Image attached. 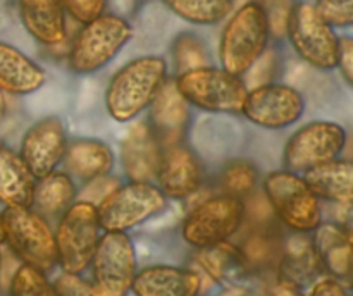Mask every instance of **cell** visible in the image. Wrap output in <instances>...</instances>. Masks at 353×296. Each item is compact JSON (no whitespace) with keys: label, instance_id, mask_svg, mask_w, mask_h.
Listing matches in <instances>:
<instances>
[{"label":"cell","instance_id":"obj_6","mask_svg":"<svg viewBox=\"0 0 353 296\" xmlns=\"http://www.w3.org/2000/svg\"><path fill=\"white\" fill-rule=\"evenodd\" d=\"M262 191L269 209L293 233L310 234L323 222L319 198L296 172H271L264 178Z\"/></svg>","mask_w":353,"mask_h":296},{"label":"cell","instance_id":"obj_33","mask_svg":"<svg viewBox=\"0 0 353 296\" xmlns=\"http://www.w3.org/2000/svg\"><path fill=\"white\" fill-rule=\"evenodd\" d=\"M314 6L331 28H350L353 24V0H317Z\"/></svg>","mask_w":353,"mask_h":296},{"label":"cell","instance_id":"obj_20","mask_svg":"<svg viewBox=\"0 0 353 296\" xmlns=\"http://www.w3.org/2000/svg\"><path fill=\"white\" fill-rule=\"evenodd\" d=\"M150 127L162 147L181 143L190 123V105L174 85V79L164 83L159 95L150 103Z\"/></svg>","mask_w":353,"mask_h":296},{"label":"cell","instance_id":"obj_5","mask_svg":"<svg viewBox=\"0 0 353 296\" xmlns=\"http://www.w3.org/2000/svg\"><path fill=\"white\" fill-rule=\"evenodd\" d=\"M174 85L188 105L217 114H240L248 92L241 76L212 64L179 72Z\"/></svg>","mask_w":353,"mask_h":296},{"label":"cell","instance_id":"obj_1","mask_svg":"<svg viewBox=\"0 0 353 296\" xmlns=\"http://www.w3.org/2000/svg\"><path fill=\"white\" fill-rule=\"evenodd\" d=\"M168 62L143 55L124 64L105 88V109L116 123H131L150 107L168 81Z\"/></svg>","mask_w":353,"mask_h":296},{"label":"cell","instance_id":"obj_7","mask_svg":"<svg viewBox=\"0 0 353 296\" xmlns=\"http://www.w3.org/2000/svg\"><path fill=\"white\" fill-rule=\"evenodd\" d=\"M95 205L100 229L126 233L161 213L168 198L152 181H130L110 189Z\"/></svg>","mask_w":353,"mask_h":296},{"label":"cell","instance_id":"obj_30","mask_svg":"<svg viewBox=\"0 0 353 296\" xmlns=\"http://www.w3.org/2000/svg\"><path fill=\"white\" fill-rule=\"evenodd\" d=\"M172 59L176 72H185L190 69L210 65V52L205 41L195 33H179L172 41Z\"/></svg>","mask_w":353,"mask_h":296},{"label":"cell","instance_id":"obj_34","mask_svg":"<svg viewBox=\"0 0 353 296\" xmlns=\"http://www.w3.org/2000/svg\"><path fill=\"white\" fill-rule=\"evenodd\" d=\"M52 286L55 296H103L92 281L72 272H62Z\"/></svg>","mask_w":353,"mask_h":296},{"label":"cell","instance_id":"obj_24","mask_svg":"<svg viewBox=\"0 0 353 296\" xmlns=\"http://www.w3.org/2000/svg\"><path fill=\"white\" fill-rule=\"evenodd\" d=\"M62 162L71 178L92 182L110 174L116 164V155L105 141L81 138L71 143L68 141Z\"/></svg>","mask_w":353,"mask_h":296},{"label":"cell","instance_id":"obj_18","mask_svg":"<svg viewBox=\"0 0 353 296\" xmlns=\"http://www.w3.org/2000/svg\"><path fill=\"white\" fill-rule=\"evenodd\" d=\"M162 145L148 123H137L121 143V162L130 181H152L157 174Z\"/></svg>","mask_w":353,"mask_h":296},{"label":"cell","instance_id":"obj_35","mask_svg":"<svg viewBox=\"0 0 353 296\" xmlns=\"http://www.w3.org/2000/svg\"><path fill=\"white\" fill-rule=\"evenodd\" d=\"M65 16L72 17L76 23H90L95 17L105 14L109 0H61Z\"/></svg>","mask_w":353,"mask_h":296},{"label":"cell","instance_id":"obj_14","mask_svg":"<svg viewBox=\"0 0 353 296\" xmlns=\"http://www.w3.org/2000/svg\"><path fill=\"white\" fill-rule=\"evenodd\" d=\"M65 148H68V134H65L64 120L59 116H47L37 120L24 133L21 140L19 157L23 158L34 179H40L57 171L64 160Z\"/></svg>","mask_w":353,"mask_h":296},{"label":"cell","instance_id":"obj_10","mask_svg":"<svg viewBox=\"0 0 353 296\" xmlns=\"http://www.w3.org/2000/svg\"><path fill=\"white\" fill-rule=\"evenodd\" d=\"M285 34L303 62L319 71L336 69L340 36L310 2L293 3Z\"/></svg>","mask_w":353,"mask_h":296},{"label":"cell","instance_id":"obj_15","mask_svg":"<svg viewBox=\"0 0 353 296\" xmlns=\"http://www.w3.org/2000/svg\"><path fill=\"white\" fill-rule=\"evenodd\" d=\"M155 181L165 198H188L202 188L203 165L188 147L181 143L169 145L162 148Z\"/></svg>","mask_w":353,"mask_h":296},{"label":"cell","instance_id":"obj_2","mask_svg":"<svg viewBox=\"0 0 353 296\" xmlns=\"http://www.w3.org/2000/svg\"><path fill=\"white\" fill-rule=\"evenodd\" d=\"M268 12L257 0L233 10L219 38V61L224 71L243 78L264 57L271 40Z\"/></svg>","mask_w":353,"mask_h":296},{"label":"cell","instance_id":"obj_42","mask_svg":"<svg viewBox=\"0 0 353 296\" xmlns=\"http://www.w3.org/2000/svg\"><path fill=\"white\" fill-rule=\"evenodd\" d=\"M0 265H2V253H0Z\"/></svg>","mask_w":353,"mask_h":296},{"label":"cell","instance_id":"obj_9","mask_svg":"<svg viewBox=\"0 0 353 296\" xmlns=\"http://www.w3.org/2000/svg\"><path fill=\"white\" fill-rule=\"evenodd\" d=\"M247 217L245 200L231 195H214L202 200L185 217L181 236L190 246L207 248L230 241L241 229Z\"/></svg>","mask_w":353,"mask_h":296},{"label":"cell","instance_id":"obj_11","mask_svg":"<svg viewBox=\"0 0 353 296\" xmlns=\"http://www.w3.org/2000/svg\"><path fill=\"white\" fill-rule=\"evenodd\" d=\"M347 147V129L331 120H314L296 129L283 150L286 171L303 174L309 169L340 158Z\"/></svg>","mask_w":353,"mask_h":296},{"label":"cell","instance_id":"obj_26","mask_svg":"<svg viewBox=\"0 0 353 296\" xmlns=\"http://www.w3.org/2000/svg\"><path fill=\"white\" fill-rule=\"evenodd\" d=\"M37 179L14 150L0 147V203L6 207H33Z\"/></svg>","mask_w":353,"mask_h":296},{"label":"cell","instance_id":"obj_3","mask_svg":"<svg viewBox=\"0 0 353 296\" xmlns=\"http://www.w3.org/2000/svg\"><path fill=\"white\" fill-rule=\"evenodd\" d=\"M131 38L133 28L124 17L102 14L81 24V30L72 38L68 55L69 67L76 74H93L112 62Z\"/></svg>","mask_w":353,"mask_h":296},{"label":"cell","instance_id":"obj_17","mask_svg":"<svg viewBox=\"0 0 353 296\" xmlns=\"http://www.w3.org/2000/svg\"><path fill=\"white\" fill-rule=\"evenodd\" d=\"M202 271L223 288H248L254 282L255 274L248 265L243 251L231 241L200 248L196 255Z\"/></svg>","mask_w":353,"mask_h":296},{"label":"cell","instance_id":"obj_16","mask_svg":"<svg viewBox=\"0 0 353 296\" xmlns=\"http://www.w3.org/2000/svg\"><path fill=\"white\" fill-rule=\"evenodd\" d=\"M202 277L192 268L176 265H148L137 272L131 284L134 296H199Z\"/></svg>","mask_w":353,"mask_h":296},{"label":"cell","instance_id":"obj_32","mask_svg":"<svg viewBox=\"0 0 353 296\" xmlns=\"http://www.w3.org/2000/svg\"><path fill=\"white\" fill-rule=\"evenodd\" d=\"M9 296H55V291L43 271L23 264L10 279Z\"/></svg>","mask_w":353,"mask_h":296},{"label":"cell","instance_id":"obj_21","mask_svg":"<svg viewBox=\"0 0 353 296\" xmlns=\"http://www.w3.org/2000/svg\"><path fill=\"white\" fill-rule=\"evenodd\" d=\"M312 243L323 272L343 281L352 271V234L341 222H321L312 231Z\"/></svg>","mask_w":353,"mask_h":296},{"label":"cell","instance_id":"obj_28","mask_svg":"<svg viewBox=\"0 0 353 296\" xmlns=\"http://www.w3.org/2000/svg\"><path fill=\"white\" fill-rule=\"evenodd\" d=\"M174 16L196 26H214L233 12V0H162Z\"/></svg>","mask_w":353,"mask_h":296},{"label":"cell","instance_id":"obj_25","mask_svg":"<svg viewBox=\"0 0 353 296\" xmlns=\"http://www.w3.org/2000/svg\"><path fill=\"white\" fill-rule=\"evenodd\" d=\"M303 181L307 182L317 198L338 205H350L353 196V165L345 158L321 164L317 167L303 172Z\"/></svg>","mask_w":353,"mask_h":296},{"label":"cell","instance_id":"obj_37","mask_svg":"<svg viewBox=\"0 0 353 296\" xmlns=\"http://www.w3.org/2000/svg\"><path fill=\"white\" fill-rule=\"evenodd\" d=\"M309 296H350L345 286L338 279L323 277L317 279L310 288Z\"/></svg>","mask_w":353,"mask_h":296},{"label":"cell","instance_id":"obj_12","mask_svg":"<svg viewBox=\"0 0 353 296\" xmlns=\"http://www.w3.org/2000/svg\"><path fill=\"white\" fill-rule=\"evenodd\" d=\"M93 284L103 296H128L137 275V251L126 233L103 231L92 262Z\"/></svg>","mask_w":353,"mask_h":296},{"label":"cell","instance_id":"obj_40","mask_svg":"<svg viewBox=\"0 0 353 296\" xmlns=\"http://www.w3.org/2000/svg\"><path fill=\"white\" fill-rule=\"evenodd\" d=\"M3 114H6V98H3V93L0 92V119L3 117Z\"/></svg>","mask_w":353,"mask_h":296},{"label":"cell","instance_id":"obj_41","mask_svg":"<svg viewBox=\"0 0 353 296\" xmlns=\"http://www.w3.org/2000/svg\"><path fill=\"white\" fill-rule=\"evenodd\" d=\"M3 243V227H2V217H0V244Z\"/></svg>","mask_w":353,"mask_h":296},{"label":"cell","instance_id":"obj_13","mask_svg":"<svg viewBox=\"0 0 353 296\" xmlns=\"http://www.w3.org/2000/svg\"><path fill=\"white\" fill-rule=\"evenodd\" d=\"M305 98L296 88L283 83H261L248 89L241 112L245 119L264 129H285L299 123Z\"/></svg>","mask_w":353,"mask_h":296},{"label":"cell","instance_id":"obj_39","mask_svg":"<svg viewBox=\"0 0 353 296\" xmlns=\"http://www.w3.org/2000/svg\"><path fill=\"white\" fill-rule=\"evenodd\" d=\"M219 296H257L248 288H224V291Z\"/></svg>","mask_w":353,"mask_h":296},{"label":"cell","instance_id":"obj_19","mask_svg":"<svg viewBox=\"0 0 353 296\" xmlns=\"http://www.w3.org/2000/svg\"><path fill=\"white\" fill-rule=\"evenodd\" d=\"M323 274L312 237L307 233H293L281 241L274 277L299 288L312 286Z\"/></svg>","mask_w":353,"mask_h":296},{"label":"cell","instance_id":"obj_27","mask_svg":"<svg viewBox=\"0 0 353 296\" xmlns=\"http://www.w3.org/2000/svg\"><path fill=\"white\" fill-rule=\"evenodd\" d=\"M78 188H76L74 178L65 171H54L45 178L37 179L33 195V207L37 205L38 212L62 213L65 209L76 202Z\"/></svg>","mask_w":353,"mask_h":296},{"label":"cell","instance_id":"obj_8","mask_svg":"<svg viewBox=\"0 0 353 296\" xmlns=\"http://www.w3.org/2000/svg\"><path fill=\"white\" fill-rule=\"evenodd\" d=\"M97 205L90 200H76L61 213L55 229L57 264L62 272L81 274L90 267L100 240Z\"/></svg>","mask_w":353,"mask_h":296},{"label":"cell","instance_id":"obj_36","mask_svg":"<svg viewBox=\"0 0 353 296\" xmlns=\"http://www.w3.org/2000/svg\"><path fill=\"white\" fill-rule=\"evenodd\" d=\"M336 69H340L345 81H347L348 85H352L353 83V40L350 36H340Z\"/></svg>","mask_w":353,"mask_h":296},{"label":"cell","instance_id":"obj_38","mask_svg":"<svg viewBox=\"0 0 353 296\" xmlns=\"http://www.w3.org/2000/svg\"><path fill=\"white\" fill-rule=\"evenodd\" d=\"M268 296H303V293L302 288H299V286L279 281V279L274 277V281L268 288Z\"/></svg>","mask_w":353,"mask_h":296},{"label":"cell","instance_id":"obj_4","mask_svg":"<svg viewBox=\"0 0 353 296\" xmlns=\"http://www.w3.org/2000/svg\"><path fill=\"white\" fill-rule=\"evenodd\" d=\"M2 217L3 243L23 264L45 274L57 265L54 231L40 212L28 207H6Z\"/></svg>","mask_w":353,"mask_h":296},{"label":"cell","instance_id":"obj_29","mask_svg":"<svg viewBox=\"0 0 353 296\" xmlns=\"http://www.w3.org/2000/svg\"><path fill=\"white\" fill-rule=\"evenodd\" d=\"M240 248L252 271L255 274H261V272L276 268L279 251H281V240H278L274 234L268 233V231H254L245 237Z\"/></svg>","mask_w":353,"mask_h":296},{"label":"cell","instance_id":"obj_31","mask_svg":"<svg viewBox=\"0 0 353 296\" xmlns=\"http://www.w3.org/2000/svg\"><path fill=\"white\" fill-rule=\"evenodd\" d=\"M259 181V169L248 160H233L221 174V188L224 195L247 198L252 195Z\"/></svg>","mask_w":353,"mask_h":296},{"label":"cell","instance_id":"obj_22","mask_svg":"<svg viewBox=\"0 0 353 296\" xmlns=\"http://www.w3.org/2000/svg\"><path fill=\"white\" fill-rule=\"evenodd\" d=\"M19 17L38 43L55 47L65 40L68 16L61 0H19Z\"/></svg>","mask_w":353,"mask_h":296},{"label":"cell","instance_id":"obj_23","mask_svg":"<svg viewBox=\"0 0 353 296\" xmlns=\"http://www.w3.org/2000/svg\"><path fill=\"white\" fill-rule=\"evenodd\" d=\"M47 81V72L14 45L0 41V92L30 95Z\"/></svg>","mask_w":353,"mask_h":296}]
</instances>
